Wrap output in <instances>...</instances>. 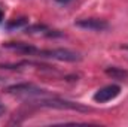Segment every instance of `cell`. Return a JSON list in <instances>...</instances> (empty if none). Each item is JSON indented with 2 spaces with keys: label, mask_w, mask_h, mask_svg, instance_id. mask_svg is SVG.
Instances as JSON below:
<instances>
[{
  "label": "cell",
  "mask_w": 128,
  "mask_h": 127,
  "mask_svg": "<svg viewBox=\"0 0 128 127\" xmlns=\"http://www.w3.org/2000/svg\"><path fill=\"white\" fill-rule=\"evenodd\" d=\"M121 93V87L116 85V84H112V85H106L103 88H100L94 94V100L97 103H106L109 100H113L115 97H118Z\"/></svg>",
  "instance_id": "5"
},
{
  "label": "cell",
  "mask_w": 128,
  "mask_h": 127,
  "mask_svg": "<svg viewBox=\"0 0 128 127\" xmlns=\"http://www.w3.org/2000/svg\"><path fill=\"white\" fill-rule=\"evenodd\" d=\"M4 111H6V108H4V106H3V103L0 102V117H2L3 114H4Z\"/></svg>",
  "instance_id": "10"
},
{
  "label": "cell",
  "mask_w": 128,
  "mask_h": 127,
  "mask_svg": "<svg viewBox=\"0 0 128 127\" xmlns=\"http://www.w3.org/2000/svg\"><path fill=\"white\" fill-rule=\"evenodd\" d=\"M39 57H48V58H55V60H60V61H70V63H74V61H80L82 57L79 52H74L72 49H66V48H54V49H37V54Z\"/></svg>",
  "instance_id": "2"
},
{
  "label": "cell",
  "mask_w": 128,
  "mask_h": 127,
  "mask_svg": "<svg viewBox=\"0 0 128 127\" xmlns=\"http://www.w3.org/2000/svg\"><path fill=\"white\" fill-rule=\"evenodd\" d=\"M106 75L110 76L112 79H118V81H128V70L122 67H116V66H110L106 67Z\"/></svg>",
  "instance_id": "7"
},
{
  "label": "cell",
  "mask_w": 128,
  "mask_h": 127,
  "mask_svg": "<svg viewBox=\"0 0 128 127\" xmlns=\"http://www.w3.org/2000/svg\"><path fill=\"white\" fill-rule=\"evenodd\" d=\"M55 2H58V3H68L70 0H55Z\"/></svg>",
  "instance_id": "11"
},
{
  "label": "cell",
  "mask_w": 128,
  "mask_h": 127,
  "mask_svg": "<svg viewBox=\"0 0 128 127\" xmlns=\"http://www.w3.org/2000/svg\"><path fill=\"white\" fill-rule=\"evenodd\" d=\"M28 105H34V106H40V108H55V109H72V111H79V112H88L91 111L90 106H84L80 103H74L70 100H64L57 96L43 94L37 96V97H30L27 100Z\"/></svg>",
  "instance_id": "1"
},
{
  "label": "cell",
  "mask_w": 128,
  "mask_h": 127,
  "mask_svg": "<svg viewBox=\"0 0 128 127\" xmlns=\"http://www.w3.org/2000/svg\"><path fill=\"white\" fill-rule=\"evenodd\" d=\"M3 48L8 49H14V51H20L22 54H28V55H36L37 54V48L28 45V43H22V42H6L3 43Z\"/></svg>",
  "instance_id": "6"
},
{
  "label": "cell",
  "mask_w": 128,
  "mask_h": 127,
  "mask_svg": "<svg viewBox=\"0 0 128 127\" xmlns=\"http://www.w3.org/2000/svg\"><path fill=\"white\" fill-rule=\"evenodd\" d=\"M46 33L48 32V27L46 26H43V24H36V26H30V27H27L26 29V33H30V34H33V33Z\"/></svg>",
  "instance_id": "9"
},
{
  "label": "cell",
  "mask_w": 128,
  "mask_h": 127,
  "mask_svg": "<svg viewBox=\"0 0 128 127\" xmlns=\"http://www.w3.org/2000/svg\"><path fill=\"white\" fill-rule=\"evenodd\" d=\"M27 24H28V18L20 17V18H14V20L8 21L4 27H6V30L12 32V30H16V29H22V27H26Z\"/></svg>",
  "instance_id": "8"
},
{
  "label": "cell",
  "mask_w": 128,
  "mask_h": 127,
  "mask_svg": "<svg viewBox=\"0 0 128 127\" xmlns=\"http://www.w3.org/2000/svg\"><path fill=\"white\" fill-rule=\"evenodd\" d=\"M6 93L9 94H20V96H28L30 97H37V96L49 94V91L36 87L34 84H28V82H22V84H15V85H9L4 88Z\"/></svg>",
  "instance_id": "3"
},
{
  "label": "cell",
  "mask_w": 128,
  "mask_h": 127,
  "mask_svg": "<svg viewBox=\"0 0 128 127\" xmlns=\"http://www.w3.org/2000/svg\"><path fill=\"white\" fill-rule=\"evenodd\" d=\"M122 48H125V49H128V45H125V46H122Z\"/></svg>",
  "instance_id": "13"
},
{
  "label": "cell",
  "mask_w": 128,
  "mask_h": 127,
  "mask_svg": "<svg viewBox=\"0 0 128 127\" xmlns=\"http://www.w3.org/2000/svg\"><path fill=\"white\" fill-rule=\"evenodd\" d=\"M3 17H4V15H3V12H2V11H0V23H2V21H3Z\"/></svg>",
  "instance_id": "12"
},
{
  "label": "cell",
  "mask_w": 128,
  "mask_h": 127,
  "mask_svg": "<svg viewBox=\"0 0 128 127\" xmlns=\"http://www.w3.org/2000/svg\"><path fill=\"white\" fill-rule=\"evenodd\" d=\"M74 26L84 30H92V32H103L109 29V23L100 18H82V20H78Z\"/></svg>",
  "instance_id": "4"
}]
</instances>
